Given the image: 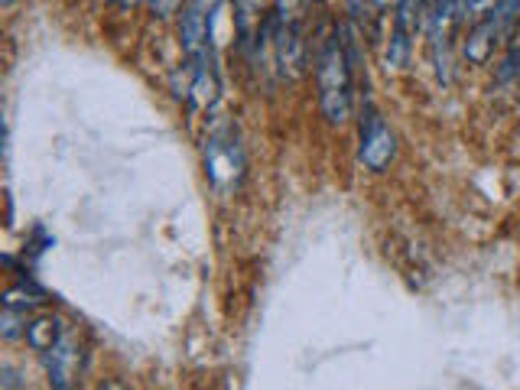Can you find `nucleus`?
<instances>
[{
	"mask_svg": "<svg viewBox=\"0 0 520 390\" xmlns=\"http://www.w3.org/2000/svg\"><path fill=\"white\" fill-rule=\"evenodd\" d=\"M0 4H4V7H10V4H13V0H0Z\"/></svg>",
	"mask_w": 520,
	"mask_h": 390,
	"instance_id": "14",
	"label": "nucleus"
},
{
	"mask_svg": "<svg viewBox=\"0 0 520 390\" xmlns=\"http://www.w3.org/2000/svg\"><path fill=\"white\" fill-rule=\"evenodd\" d=\"M273 59L280 65V75L296 78L306 69V39L303 26H280L273 23Z\"/></svg>",
	"mask_w": 520,
	"mask_h": 390,
	"instance_id": "5",
	"label": "nucleus"
},
{
	"mask_svg": "<svg viewBox=\"0 0 520 390\" xmlns=\"http://www.w3.org/2000/svg\"><path fill=\"white\" fill-rule=\"evenodd\" d=\"M23 332H26V342H30L36 351H49L65 335L62 322L56 316H39V319H33L30 325H26Z\"/></svg>",
	"mask_w": 520,
	"mask_h": 390,
	"instance_id": "8",
	"label": "nucleus"
},
{
	"mask_svg": "<svg viewBox=\"0 0 520 390\" xmlns=\"http://www.w3.org/2000/svg\"><path fill=\"white\" fill-rule=\"evenodd\" d=\"M101 390H127V387H124L121 381H108V384H104Z\"/></svg>",
	"mask_w": 520,
	"mask_h": 390,
	"instance_id": "12",
	"label": "nucleus"
},
{
	"mask_svg": "<svg viewBox=\"0 0 520 390\" xmlns=\"http://www.w3.org/2000/svg\"><path fill=\"white\" fill-rule=\"evenodd\" d=\"M179 7H186V4H182V0H150L153 17H160V20L173 17V13H176Z\"/></svg>",
	"mask_w": 520,
	"mask_h": 390,
	"instance_id": "11",
	"label": "nucleus"
},
{
	"mask_svg": "<svg viewBox=\"0 0 520 390\" xmlns=\"http://www.w3.org/2000/svg\"><path fill=\"white\" fill-rule=\"evenodd\" d=\"M309 10V0H273V23L280 26H303V17Z\"/></svg>",
	"mask_w": 520,
	"mask_h": 390,
	"instance_id": "9",
	"label": "nucleus"
},
{
	"mask_svg": "<svg viewBox=\"0 0 520 390\" xmlns=\"http://www.w3.org/2000/svg\"><path fill=\"white\" fill-rule=\"evenodd\" d=\"M205 176L218 192H231L244 179V147L241 137L228 121L218 124L205 137Z\"/></svg>",
	"mask_w": 520,
	"mask_h": 390,
	"instance_id": "2",
	"label": "nucleus"
},
{
	"mask_svg": "<svg viewBox=\"0 0 520 390\" xmlns=\"http://www.w3.org/2000/svg\"><path fill=\"white\" fill-rule=\"evenodd\" d=\"M49 387L52 390H72L78 381V371H82V345H78L75 335H62L49 351H43Z\"/></svg>",
	"mask_w": 520,
	"mask_h": 390,
	"instance_id": "4",
	"label": "nucleus"
},
{
	"mask_svg": "<svg viewBox=\"0 0 520 390\" xmlns=\"http://www.w3.org/2000/svg\"><path fill=\"white\" fill-rule=\"evenodd\" d=\"M351 75H355V65H351L342 26H335L332 33H325L319 39L316 52V82H319V108L325 114V121L342 127L351 117Z\"/></svg>",
	"mask_w": 520,
	"mask_h": 390,
	"instance_id": "1",
	"label": "nucleus"
},
{
	"mask_svg": "<svg viewBox=\"0 0 520 390\" xmlns=\"http://www.w3.org/2000/svg\"><path fill=\"white\" fill-rule=\"evenodd\" d=\"M397 156V137L390 124L381 117V111L374 104H364L361 111V147H358V160L371 169V173H384L390 160Z\"/></svg>",
	"mask_w": 520,
	"mask_h": 390,
	"instance_id": "3",
	"label": "nucleus"
},
{
	"mask_svg": "<svg viewBox=\"0 0 520 390\" xmlns=\"http://www.w3.org/2000/svg\"><path fill=\"white\" fill-rule=\"evenodd\" d=\"M111 4H117V7H134L137 0H111Z\"/></svg>",
	"mask_w": 520,
	"mask_h": 390,
	"instance_id": "13",
	"label": "nucleus"
},
{
	"mask_svg": "<svg viewBox=\"0 0 520 390\" xmlns=\"http://www.w3.org/2000/svg\"><path fill=\"white\" fill-rule=\"evenodd\" d=\"M218 98V75L212 69V59H192V85H189V104L192 108H212Z\"/></svg>",
	"mask_w": 520,
	"mask_h": 390,
	"instance_id": "7",
	"label": "nucleus"
},
{
	"mask_svg": "<svg viewBox=\"0 0 520 390\" xmlns=\"http://www.w3.org/2000/svg\"><path fill=\"white\" fill-rule=\"evenodd\" d=\"M501 0H455V23H481Z\"/></svg>",
	"mask_w": 520,
	"mask_h": 390,
	"instance_id": "10",
	"label": "nucleus"
},
{
	"mask_svg": "<svg viewBox=\"0 0 520 390\" xmlns=\"http://www.w3.org/2000/svg\"><path fill=\"white\" fill-rule=\"evenodd\" d=\"M504 33H507V26L498 17H494V13H488L485 20L475 23L472 30H468L465 43H462V56L472 62V65H485L494 56V49H498Z\"/></svg>",
	"mask_w": 520,
	"mask_h": 390,
	"instance_id": "6",
	"label": "nucleus"
}]
</instances>
